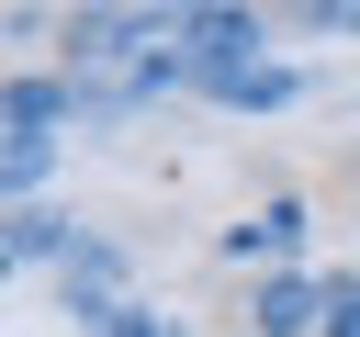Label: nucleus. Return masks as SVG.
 <instances>
[{"mask_svg": "<svg viewBox=\"0 0 360 337\" xmlns=\"http://www.w3.org/2000/svg\"><path fill=\"white\" fill-rule=\"evenodd\" d=\"M292 247H304V202L292 191H270L248 225H225V258H292Z\"/></svg>", "mask_w": 360, "mask_h": 337, "instance_id": "3", "label": "nucleus"}, {"mask_svg": "<svg viewBox=\"0 0 360 337\" xmlns=\"http://www.w3.org/2000/svg\"><path fill=\"white\" fill-rule=\"evenodd\" d=\"M0 112H11V146H45V135H56L68 112H79V90H68V79H45V67H22Z\"/></svg>", "mask_w": 360, "mask_h": 337, "instance_id": "2", "label": "nucleus"}, {"mask_svg": "<svg viewBox=\"0 0 360 337\" xmlns=\"http://www.w3.org/2000/svg\"><path fill=\"white\" fill-rule=\"evenodd\" d=\"M304 326H326V281H304V270L259 281V337H304Z\"/></svg>", "mask_w": 360, "mask_h": 337, "instance_id": "4", "label": "nucleus"}, {"mask_svg": "<svg viewBox=\"0 0 360 337\" xmlns=\"http://www.w3.org/2000/svg\"><path fill=\"white\" fill-rule=\"evenodd\" d=\"M304 22H315V34H360V0H315Z\"/></svg>", "mask_w": 360, "mask_h": 337, "instance_id": "10", "label": "nucleus"}, {"mask_svg": "<svg viewBox=\"0 0 360 337\" xmlns=\"http://www.w3.org/2000/svg\"><path fill=\"white\" fill-rule=\"evenodd\" d=\"M326 337H360V281H326Z\"/></svg>", "mask_w": 360, "mask_h": 337, "instance_id": "9", "label": "nucleus"}, {"mask_svg": "<svg viewBox=\"0 0 360 337\" xmlns=\"http://www.w3.org/2000/svg\"><path fill=\"white\" fill-rule=\"evenodd\" d=\"M214 101H236V112H281V101H292V67H236V79H214Z\"/></svg>", "mask_w": 360, "mask_h": 337, "instance_id": "6", "label": "nucleus"}, {"mask_svg": "<svg viewBox=\"0 0 360 337\" xmlns=\"http://www.w3.org/2000/svg\"><path fill=\"white\" fill-rule=\"evenodd\" d=\"M11 270H34V258H79V225L68 213H45V202H11Z\"/></svg>", "mask_w": 360, "mask_h": 337, "instance_id": "5", "label": "nucleus"}, {"mask_svg": "<svg viewBox=\"0 0 360 337\" xmlns=\"http://www.w3.org/2000/svg\"><path fill=\"white\" fill-rule=\"evenodd\" d=\"M45 157H56V146H0V191H11V202H22V191H34V180H45Z\"/></svg>", "mask_w": 360, "mask_h": 337, "instance_id": "7", "label": "nucleus"}, {"mask_svg": "<svg viewBox=\"0 0 360 337\" xmlns=\"http://www.w3.org/2000/svg\"><path fill=\"white\" fill-rule=\"evenodd\" d=\"M180 67L214 90L236 67H259V11H180Z\"/></svg>", "mask_w": 360, "mask_h": 337, "instance_id": "1", "label": "nucleus"}, {"mask_svg": "<svg viewBox=\"0 0 360 337\" xmlns=\"http://www.w3.org/2000/svg\"><path fill=\"white\" fill-rule=\"evenodd\" d=\"M90 337H180V326H158V315H146V303H112V315H101V326H90Z\"/></svg>", "mask_w": 360, "mask_h": 337, "instance_id": "8", "label": "nucleus"}]
</instances>
